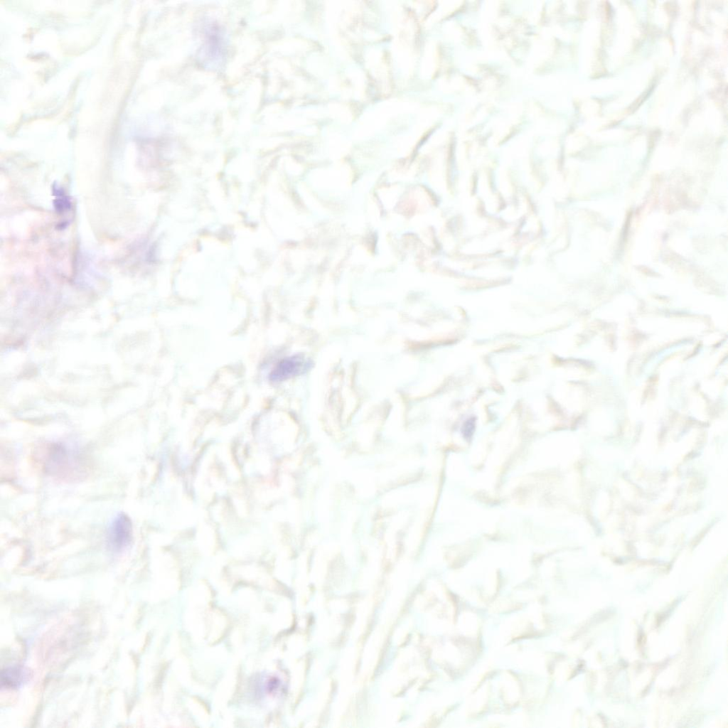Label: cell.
Returning a JSON list of instances; mask_svg holds the SVG:
<instances>
[{"mask_svg": "<svg viewBox=\"0 0 728 728\" xmlns=\"http://www.w3.org/2000/svg\"><path fill=\"white\" fill-rule=\"evenodd\" d=\"M311 365L309 361L299 355L283 358L269 373V379L273 382L285 380L306 371Z\"/></svg>", "mask_w": 728, "mask_h": 728, "instance_id": "obj_3", "label": "cell"}, {"mask_svg": "<svg viewBox=\"0 0 728 728\" xmlns=\"http://www.w3.org/2000/svg\"><path fill=\"white\" fill-rule=\"evenodd\" d=\"M28 672L21 666L5 668L1 672V687L5 689H16L28 678Z\"/></svg>", "mask_w": 728, "mask_h": 728, "instance_id": "obj_5", "label": "cell"}, {"mask_svg": "<svg viewBox=\"0 0 728 728\" xmlns=\"http://www.w3.org/2000/svg\"><path fill=\"white\" fill-rule=\"evenodd\" d=\"M83 455L66 446L53 444L46 446L37 459L45 473L63 481L79 480L85 474V461Z\"/></svg>", "mask_w": 728, "mask_h": 728, "instance_id": "obj_1", "label": "cell"}, {"mask_svg": "<svg viewBox=\"0 0 728 728\" xmlns=\"http://www.w3.org/2000/svg\"><path fill=\"white\" fill-rule=\"evenodd\" d=\"M133 537L132 523L125 513H119L111 522L107 532L108 548L114 552H120L131 544Z\"/></svg>", "mask_w": 728, "mask_h": 728, "instance_id": "obj_2", "label": "cell"}, {"mask_svg": "<svg viewBox=\"0 0 728 728\" xmlns=\"http://www.w3.org/2000/svg\"><path fill=\"white\" fill-rule=\"evenodd\" d=\"M202 48L203 55L209 62H218L224 53V38L222 31L214 24L209 25L205 31Z\"/></svg>", "mask_w": 728, "mask_h": 728, "instance_id": "obj_4", "label": "cell"}]
</instances>
